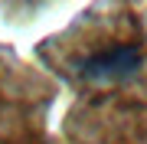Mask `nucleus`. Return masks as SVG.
<instances>
[{"label": "nucleus", "mask_w": 147, "mask_h": 144, "mask_svg": "<svg viewBox=\"0 0 147 144\" xmlns=\"http://www.w3.org/2000/svg\"><path fill=\"white\" fill-rule=\"evenodd\" d=\"M144 66V46L137 36H101L95 46L75 56L72 75L88 85L131 82Z\"/></svg>", "instance_id": "1"}, {"label": "nucleus", "mask_w": 147, "mask_h": 144, "mask_svg": "<svg viewBox=\"0 0 147 144\" xmlns=\"http://www.w3.org/2000/svg\"><path fill=\"white\" fill-rule=\"evenodd\" d=\"M16 82H20V66H10L7 56L0 53V144H13L23 134V121L16 115L23 112L26 98L16 89Z\"/></svg>", "instance_id": "2"}]
</instances>
